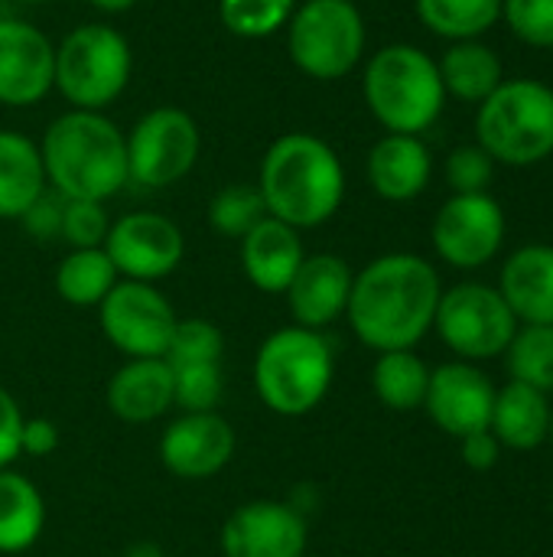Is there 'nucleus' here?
<instances>
[{
    "label": "nucleus",
    "mask_w": 553,
    "mask_h": 557,
    "mask_svg": "<svg viewBox=\"0 0 553 557\" xmlns=\"http://www.w3.org/2000/svg\"><path fill=\"white\" fill-rule=\"evenodd\" d=\"M39 157L46 183L62 199L108 202L117 196L127 176V137L101 111H65L49 121Z\"/></svg>",
    "instance_id": "obj_3"
},
{
    "label": "nucleus",
    "mask_w": 553,
    "mask_h": 557,
    "mask_svg": "<svg viewBox=\"0 0 553 557\" xmlns=\"http://www.w3.org/2000/svg\"><path fill=\"white\" fill-rule=\"evenodd\" d=\"M443 281L414 251H391L368 261L349 294L345 320L355 339L375 352L414 349L437 320Z\"/></svg>",
    "instance_id": "obj_1"
},
{
    "label": "nucleus",
    "mask_w": 553,
    "mask_h": 557,
    "mask_svg": "<svg viewBox=\"0 0 553 557\" xmlns=\"http://www.w3.org/2000/svg\"><path fill=\"white\" fill-rule=\"evenodd\" d=\"M59 447V428L49 418H26L20 434V457H49Z\"/></svg>",
    "instance_id": "obj_41"
},
{
    "label": "nucleus",
    "mask_w": 553,
    "mask_h": 557,
    "mask_svg": "<svg viewBox=\"0 0 553 557\" xmlns=\"http://www.w3.org/2000/svg\"><path fill=\"white\" fill-rule=\"evenodd\" d=\"M551 411V395H544L531 385H521V382H508L505 388L495 392L489 431L499 437L502 450L531 454L541 444H548Z\"/></svg>",
    "instance_id": "obj_23"
},
{
    "label": "nucleus",
    "mask_w": 553,
    "mask_h": 557,
    "mask_svg": "<svg viewBox=\"0 0 553 557\" xmlns=\"http://www.w3.org/2000/svg\"><path fill=\"white\" fill-rule=\"evenodd\" d=\"M548 444L553 447V411H551V434H548Z\"/></svg>",
    "instance_id": "obj_44"
},
{
    "label": "nucleus",
    "mask_w": 553,
    "mask_h": 557,
    "mask_svg": "<svg viewBox=\"0 0 553 557\" xmlns=\"http://www.w3.org/2000/svg\"><path fill=\"white\" fill-rule=\"evenodd\" d=\"M23 421H26V414L20 411V401L0 385V470H10L20 460Z\"/></svg>",
    "instance_id": "obj_39"
},
{
    "label": "nucleus",
    "mask_w": 553,
    "mask_h": 557,
    "mask_svg": "<svg viewBox=\"0 0 553 557\" xmlns=\"http://www.w3.org/2000/svg\"><path fill=\"white\" fill-rule=\"evenodd\" d=\"M508 219L492 193H453L430 225L437 258L460 271L486 268L502 251Z\"/></svg>",
    "instance_id": "obj_12"
},
{
    "label": "nucleus",
    "mask_w": 553,
    "mask_h": 557,
    "mask_svg": "<svg viewBox=\"0 0 553 557\" xmlns=\"http://www.w3.org/2000/svg\"><path fill=\"white\" fill-rule=\"evenodd\" d=\"M62 209H65V199L55 193V189H46L26 212H23V228L33 235V238H39V242H52V238H59V232H62Z\"/></svg>",
    "instance_id": "obj_38"
},
{
    "label": "nucleus",
    "mask_w": 553,
    "mask_h": 557,
    "mask_svg": "<svg viewBox=\"0 0 553 557\" xmlns=\"http://www.w3.org/2000/svg\"><path fill=\"white\" fill-rule=\"evenodd\" d=\"M495 392L499 388L476 362L453 359V362L430 369V388L424 398V411L443 434L463 441L466 434L489 428L492 408H495Z\"/></svg>",
    "instance_id": "obj_16"
},
{
    "label": "nucleus",
    "mask_w": 553,
    "mask_h": 557,
    "mask_svg": "<svg viewBox=\"0 0 553 557\" xmlns=\"http://www.w3.org/2000/svg\"><path fill=\"white\" fill-rule=\"evenodd\" d=\"M104 251L121 281L156 284L169 277L186 258V238L179 225L160 212H127L111 222Z\"/></svg>",
    "instance_id": "obj_13"
},
{
    "label": "nucleus",
    "mask_w": 553,
    "mask_h": 557,
    "mask_svg": "<svg viewBox=\"0 0 553 557\" xmlns=\"http://www.w3.org/2000/svg\"><path fill=\"white\" fill-rule=\"evenodd\" d=\"M502 23L531 49H553V0H502Z\"/></svg>",
    "instance_id": "obj_35"
},
{
    "label": "nucleus",
    "mask_w": 553,
    "mask_h": 557,
    "mask_svg": "<svg viewBox=\"0 0 553 557\" xmlns=\"http://www.w3.org/2000/svg\"><path fill=\"white\" fill-rule=\"evenodd\" d=\"M287 26L293 65L316 82L345 78L365 55L368 29L352 0H303Z\"/></svg>",
    "instance_id": "obj_8"
},
{
    "label": "nucleus",
    "mask_w": 553,
    "mask_h": 557,
    "mask_svg": "<svg viewBox=\"0 0 553 557\" xmlns=\"http://www.w3.org/2000/svg\"><path fill=\"white\" fill-rule=\"evenodd\" d=\"M117 271L104 248H72L55 268V290L68 307L98 310V304L117 284Z\"/></svg>",
    "instance_id": "obj_28"
},
{
    "label": "nucleus",
    "mask_w": 553,
    "mask_h": 557,
    "mask_svg": "<svg viewBox=\"0 0 553 557\" xmlns=\"http://www.w3.org/2000/svg\"><path fill=\"white\" fill-rule=\"evenodd\" d=\"M267 215V206H264V196L257 186H248V183H235V186H225L212 196L209 202V225L225 235V238H244L261 219Z\"/></svg>",
    "instance_id": "obj_31"
},
{
    "label": "nucleus",
    "mask_w": 553,
    "mask_h": 557,
    "mask_svg": "<svg viewBox=\"0 0 553 557\" xmlns=\"http://www.w3.org/2000/svg\"><path fill=\"white\" fill-rule=\"evenodd\" d=\"M495 166L499 163L479 144H463L447 157V183L453 193H489Z\"/></svg>",
    "instance_id": "obj_37"
},
{
    "label": "nucleus",
    "mask_w": 553,
    "mask_h": 557,
    "mask_svg": "<svg viewBox=\"0 0 553 557\" xmlns=\"http://www.w3.org/2000/svg\"><path fill=\"white\" fill-rule=\"evenodd\" d=\"M108 228H111V219H108L104 202L65 199L59 238L68 242V248H104Z\"/></svg>",
    "instance_id": "obj_36"
},
{
    "label": "nucleus",
    "mask_w": 553,
    "mask_h": 557,
    "mask_svg": "<svg viewBox=\"0 0 553 557\" xmlns=\"http://www.w3.org/2000/svg\"><path fill=\"white\" fill-rule=\"evenodd\" d=\"M306 251L297 228L287 222L264 215L244 238H241V268L244 277L261 294H284L300 271Z\"/></svg>",
    "instance_id": "obj_21"
},
{
    "label": "nucleus",
    "mask_w": 553,
    "mask_h": 557,
    "mask_svg": "<svg viewBox=\"0 0 553 557\" xmlns=\"http://www.w3.org/2000/svg\"><path fill=\"white\" fill-rule=\"evenodd\" d=\"M306 545V516L280 499H251L222 525L225 557H303Z\"/></svg>",
    "instance_id": "obj_15"
},
{
    "label": "nucleus",
    "mask_w": 553,
    "mask_h": 557,
    "mask_svg": "<svg viewBox=\"0 0 553 557\" xmlns=\"http://www.w3.org/2000/svg\"><path fill=\"white\" fill-rule=\"evenodd\" d=\"M420 23L447 39H482L502 20V0H414Z\"/></svg>",
    "instance_id": "obj_29"
},
{
    "label": "nucleus",
    "mask_w": 553,
    "mask_h": 557,
    "mask_svg": "<svg viewBox=\"0 0 553 557\" xmlns=\"http://www.w3.org/2000/svg\"><path fill=\"white\" fill-rule=\"evenodd\" d=\"M476 108V144L495 163L525 170L553 157V85L505 78Z\"/></svg>",
    "instance_id": "obj_6"
},
{
    "label": "nucleus",
    "mask_w": 553,
    "mask_h": 557,
    "mask_svg": "<svg viewBox=\"0 0 553 557\" xmlns=\"http://www.w3.org/2000/svg\"><path fill=\"white\" fill-rule=\"evenodd\" d=\"M108 408L124 424H153L169 408L173 369L166 359H127L108 382Z\"/></svg>",
    "instance_id": "obj_22"
},
{
    "label": "nucleus",
    "mask_w": 553,
    "mask_h": 557,
    "mask_svg": "<svg viewBox=\"0 0 553 557\" xmlns=\"http://www.w3.org/2000/svg\"><path fill=\"white\" fill-rule=\"evenodd\" d=\"M430 388V366L414 349L378 352L372 366V392L388 411H420Z\"/></svg>",
    "instance_id": "obj_27"
},
{
    "label": "nucleus",
    "mask_w": 553,
    "mask_h": 557,
    "mask_svg": "<svg viewBox=\"0 0 553 557\" xmlns=\"http://www.w3.org/2000/svg\"><path fill=\"white\" fill-rule=\"evenodd\" d=\"M460 457H463V463H466L469 470L486 473V470H492V467L502 460V444H499V437L486 428V431L466 434V437L460 441Z\"/></svg>",
    "instance_id": "obj_40"
},
{
    "label": "nucleus",
    "mask_w": 553,
    "mask_h": 557,
    "mask_svg": "<svg viewBox=\"0 0 553 557\" xmlns=\"http://www.w3.org/2000/svg\"><path fill=\"white\" fill-rule=\"evenodd\" d=\"M20 3H46V0H20Z\"/></svg>",
    "instance_id": "obj_45"
},
{
    "label": "nucleus",
    "mask_w": 553,
    "mask_h": 557,
    "mask_svg": "<svg viewBox=\"0 0 553 557\" xmlns=\"http://www.w3.org/2000/svg\"><path fill=\"white\" fill-rule=\"evenodd\" d=\"M336 379V349L326 333L306 326L274 330L254 352L251 382L261 405L280 418L316 411Z\"/></svg>",
    "instance_id": "obj_4"
},
{
    "label": "nucleus",
    "mask_w": 553,
    "mask_h": 557,
    "mask_svg": "<svg viewBox=\"0 0 553 557\" xmlns=\"http://www.w3.org/2000/svg\"><path fill=\"white\" fill-rule=\"evenodd\" d=\"M362 95L372 117L388 134L424 137V131H430L447 108L437 59L411 42L381 46L368 59L362 72Z\"/></svg>",
    "instance_id": "obj_5"
},
{
    "label": "nucleus",
    "mask_w": 553,
    "mask_h": 557,
    "mask_svg": "<svg viewBox=\"0 0 553 557\" xmlns=\"http://www.w3.org/2000/svg\"><path fill=\"white\" fill-rule=\"evenodd\" d=\"M124 137L127 176L143 189H166L186 180L202 150L199 124L183 108H153Z\"/></svg>",
    "instance_id": "obj_10"
},
{
    "label": "nucleus",
    "mask_w": 553,
    "mask_h": 557,
    "mask_svg": "<svg viewBox=\"0 0 553 557\" xmlns=\"http://www.w3.org/2000/svg\"><path fill=\"white\" fill-rule=\"evenodd\" d=\"M365 173H368L372 189L385 202H411L430 186L433 157H430V147L424 144V137L385 134L368 150Z\"/></svg>",
    "instance_id": "obj_20"
},
{
    "label": "nucleus",
    "mask_w": 553,
    "mask_h": 557,
    "mask_svg": "<svg viewBox=\"0 0 553 557\" xmlns=\"http://www.w3.org/2000/svg\"><path fill=\"white\" fill-rule=\"evenodd\" d=\"M134 55L108 23L75 26L55 46V88L75 111H104L130 82Z\"/></svg>",
    "instance_id": "obj_7"
},
{
    "label": "nucleus",
    "mask_w": 553,
    "mask_h": 557,
    "mask_svg": "<svg viewBox=\"0 0 553 557\" xmlns=\"http://www.w3.org/2000/svg\"><path fill=\"white\" fill-rule=\"evenodd\" d=\"M98 323L124 359H163L179 317L156 284L117 281L98 304Z\"/></svg>",
    "instance_id": "obj_11"
},
{
    "label": "nucleus",
    "mask_w": 553,
    "mask_h": 557,
    "mask_svg": "<svg viewBox=\"0 0 553 557\" xmlns=\"http://www.w3.org/2000/svg\"><path fill=\"white\" fill-rule=\"evenodd\" d=\"M55 88V46L26 20L0 16V104L29 108Z\"/></svg>",
    "instance_id": "obj_17"
},
{
    "label": "nucleus",
    "mask_w": 553,
    "mask_h": 557,
    "mask_svg": "<svg viewBox=\"0 0 553 557\" xmlns=\"http://www.w3.org/2000/svg\"><path fill=\"white\" fill-rule=\"evenodd\" d=\"M352 281H355V271L349 268L345 258L332 251L306 255L290 287L284 290L293 323L326 333L332 323L345 317Z\"/></svg>",
    "instance_id": "obj_18"
},
{
    "label": "nucleus",
    "mask_w": 553,
    "mask_h": 557,
    "mask_svg": "<svg viewBox=\"0 0 553 557\" xmlns=\"http://www.w3.org/2000/svg\"><path fill=\"white\" fill-rule=\"evenodd\" d=\"M505 362L512 382L553 395V326H518Z\"/></svg>",
    "instance_id": "obj_30"
},
{
    "label": "nucleus",
    "mask_w": 553,
    "mask_h": 557,
    "mask_svg": "<svg viewBox=\"0 0 553 557\" xmlns=\"http://www.w3.org/2000/svg\"><path fill=\"white\" fill-rule=\"evenodd\" d=\"M257 189L264 196L267 215L297 232L319 228L342 209L345 166L323 137L300 131L284 134L261 160Z\"/></svg>",
    "instance_id": "obj_2"
},
{
    "label": "nucleus",
    "mask_w": 553,
    "mask_h": 557,
    "mask_svg": "<svg viewBox=\"0 0 553 557\" xmlns=\"http://www.w3.org/2000/svg\"><path fill=\"white\" fill-rule=\"evenodd\" d=\"M46 529L42 493L23 473L0 470V555L29 552Z\"/></svg>",
    "instance_id": "obj_26"
},
{
    "label": "nucleus",
    "mask_w": 553,
    "mask_h": 557,
    "mask_svg": "<svg viewBox=\"0 0 553 557\" xmlns=\"http://www.w3.org/2000/svg\"><path fill=\"white\" fill-rule=\"evenodd\" d=\"M124 557H166V555H163V548H160L156 542H134V545L124 552Z\"/></svg>",
    "instance_id": "obj_42"
},
{
    "label": "nucleus",
    "mask_w": 553,
    "mask_h": 557,
    "mask_svg": "<svg viewBox=\"0 0 553 557\" xmlns=\"http://www.w3.org/2000/svg\"><path fill=\"white\" fill-rule=\"evenodd\" d=\"M238 450V434L222 411H183L160 434V463L186 483L218 476Z\"/></svg>",
    "instance_id": "obj_14"
},
{
    "label": "nucleus",
    "mask_w": 553,
    "mask_h": 557,
    "mask_svg": "<svg viewBox=\"0 0 553 557\" xmlns=\"http://www.w3.org/2000/svg\"><path fill=\"white\" fill-rule=\"evenodd\" d=\"M518 320L499 287L482 281H463L443 290L433 330L443 346L463 362H486L505 356L518 333Z\"/></svg>",
    "instance_id": "obj_9"
},
{
    "label": "nucleus",
    "mask_w": 553,
    "mask_h": 557,
    "mask_svg": "<svg viewBox=\"0 0 553 557\" xmlns=\"http://www.w3.org/2000/svg\"><path fill=\"white\" fill-rule=\"evenodd\" d=\"M495 287L521 326H553V245L531 242L515 248Z\"/></svg>",
    "instance_id": "obj_19"
},
{
    "label": "nucleus",
    "mask_w": 553,
    "mask_h": 557,
    "mask_svg": "<svg viewBox=\"0 0 553 557\" xmlns=\"http://www.w3.org/2000/svg\"><path fill=\"white\" fill-rule=\"evenodd\" d=\"M49 189L39 144L16 131H0V219L20 222Z\"/></svg>",
    "instance_id": "obj_24"
},
{
    "label": "nucleus",
    "mask_w": 553,
    "mask_h": 557,
    "mask_svg": "<svg viewBox=\"0 0 553 557\" xmlns=\"http://www.w3.org/2000/svg\"><path fill=\"white\" fill-rule=\"evenodd\" d=\"M95 10H101V13H124V10H130L137 0H88Z\"/></svg>",
    "instance_id": "obj_43"
},
{
    "label": "nucleus",
    "mask_w": 553,
    "mask_h": 557,
    "mask_svg": "<svg viewBox=\"0 0 553 557\" xmlns=\"http://www.w3.org/2000/svg\"><path fill=\"white\" fill-rule=\"evenodd\" d=\"M297 0H218V16L228 33L241 39H261L290 23Z\"/></svg>",
    "instance_id": "obj_32"
},
{
    "label": "nucleus",
    "mask_w": 553,
    "mask_h": 557,
    "mask_svg": "<svg viewBox=\"0 0 553 557\" xmlns=\"http://www.w3.org/2000/svg\"><path fill=\"white\" fill-rule=\"evenodd\" d=\"M173 369V398L179 411H218L225 395L222 362H189Z\"/></svg>",
    "instance_id": "obj_33"
},
{
    "label": "nucleus",
    "mask_w": 553,
    "mask_h": 557,
    "mask_svg": "<svg viewBox=\"0 0 553 557\" xmlns=\"http://www.w3.org/2000/svg\"><path fill=\"white\" fill-rule=\"evenodd\" d=\"M0 10H3V0H0Z\"/></svg>",
    "instance_id": "obj_46"
},
{
    "label": "nucleus",
    "mask_w": 553,
    "mask_h": 557,
    "mask_svg": "<svg viewBox=\"0 0 553 557\" xmlns=\"http://www.w3.org/2000/svg\"><path fill=\"white\" fill-rule=\"evenodd\" d=\"M437 69H440L447 95L469 101V104H482L505 82L502 55L482 39L450 42L447 52L437 59Z\"/></svg>",
    "instance_id": "obj_25"
},
{
    "label": "nucleus",
    "mask_w": 553,
    "mask_h": 557,
    "mask_svg": "<svg viewBox=\"0 0 553 557\" xmlns=\"http://www.w3.org/2000/svg\"><path fill=\"white\" fill-rule=\"evenodd\" d=\"M169 366H189V362H222L225 359V333L202 317L179 320L169 339V349L163 356Z\"/></svg>",
    "instance_id": "obj_34"
}]
</instances>
